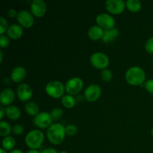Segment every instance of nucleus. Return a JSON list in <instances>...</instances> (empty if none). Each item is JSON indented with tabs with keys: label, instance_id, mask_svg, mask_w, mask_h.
Instances as JSON below:
<instances>
[{
	"label": "nucleus",
	"instance_id": "nucleus-13",
	"mask_svg": "<svg viewBox=\"0 0 153 153\" xmlns=\"http://www.w3.org/2000/svg\"><path fill=\"white\" fill-rule=\"evenodd\" d=\"M30 10L37 17H41L46 11V4L43 0H33L30 4Z\"/></svg>",
	"mask_w": 153,
	"mask_h": 153
},
{
	"label": "nucleus",
	"instance_id": "nucleus-18",
	"mask_svg": "<svg viewBox=\"0 0 153 153\" xmlns=\"http://www.w3.org/2000/svg\"><path fill=\"white\" fill-rule=\"evenodd\" d=\"M104 30L99 25H94L88 31V35L92 40H98L102 38L104 34Z\"/></svg>",
	"mask_w": 153,
	"mask_h": 153
},
{
	"label": "nucleus",
	"instance_id": "nucleus-9",
	"mask_svg": "<svg viewBox=\"0 0 153 153\" xmlns=\"http://www.w3.org/2000/svg\"><path fill=\"white\" fill-rule=\"evenodd\" d=\"M106 10L113 14H120L124 10L126 2L123 0H107L105 3Z\"/></svg>",
	"mask_w": 153,
	"mask_h": 153
},
{
	"label": "nucleus",
	"instance_id": "nucleus-17",
	"mask_svg": "<svg viewBox=\"0 0 153 153\" xmlns=\"http://www.w3.org/2000/svg\"><path fill=\"white\" fill-rule=\"evenodd\" d=\"M119 30L117 28H115V27L113 28H111V29L105 30L104 34H103V37L102 38V40L105 43H111V42H113L114 40H115L117 38V37L119 36Z\"/></svg>",
	"mask_w": 153,
	"mask_h": 153
},
{
	"label": "nucleus",
	"instance_id": "nucleus-22",
	"mask_svg": "<svg viewBox=\"0 0 153 153\" xmlns=\"http://www.w3.org/2000/svg\"><path fill=\"white\" fill-rule=\"evenodd\" d=\"M61 103L67 108H72L76 105V99L71 95H64L61 97Z\"/></svg>",
	"mask_w": 153,
	"mask_h": 153
},
{
	"label": "nucleus",
	"instance_id": "nucleus-38",
	"mask_svg": "<svg viewBox=\"0 0 153 153\" xmlns=\"http://www.w3.org/2000/svg\"><path fill=\"white\" fill-rule=\"evenodd\" d=\"M0 56H1V58H0V62H2L3 61V52H2V50H0Z\"/></svg>",
	"mask_w": 153,
	"mask_h": 153
},
{
	"label": "nucleus",
	"instance_id": "nucleus-6",
	"mask_svg": "<svg viewBox=\"0 0 153 153\" xmlns=\"http://www.w3.org/2000/svg\"><path fill=\"white\" fill-rule=\"evenodd\" d=\"M90 61H91V64L97 69L105 70V69H107V67L109 64V58L108 55L100 52L92 54Z\"/></svg>",
	"mask_w": 153,
	"mask_h": 153
},
{
	"label": "nucleus",
	"instance_id": "nucleus-12",
	"mask_svg": "<svg viewBox=\"0 0 153 153\" xmlns=\"http://www.w3.org/2000/svg\"><path fill=\"white\" fill-rule=\"evenodd\" d=\"M32 89L28 84L22 83L16 88V95L20 101L27 102L32 97Z\"/></svg>",
	"mask_w": 153,
	"mask_h": 153
},
{
	"label": "nucleus",
	"instance_id": "nucleus-2",
	"mask_svg": "<svg viewBox=\"0 0 153 153\" xmlns=\"http://www.w3.org/2000/svg\"><path fill=\"white\" fill-rule=\"evenodd\" d=\"M125 79L127 83L131 85H142L146 79V73L141 67H130L126 73Z\"/></svg>",
	"mask_w": 153,
	"mask_h": 153
},
{
	"label": "nucleus",
	"instance_id": "nucleus-11",
	"mask_svg": "<svg viewBox=\"0 0 153 153\" xmlns=\"http://www.w3.org/2000/svg\"><path fill=\"white\" fill-rule=\"evenodd\" d=\"M102 90L99 85L93 84L88 86L85 91V97L88 102H95L101 96Z\"/></svg>",
	"mask_w": 153,
	"mask_h": 153
},
{
	"label": "nucleus",
	"instance_id": "nucleus-25",
	"mask_svg": "<svg viewBox=\"0 0 153 153\" xmlns=\"http://www.w3.org/2000/svg\"><path fill=\"white\" fill-rule=\"evenodd\" d=\"M101 77L103 81L106 82H108L112 80L113 79V73L108 69H105L102 71L101 73Z\"/></svg>",
	"mask_w": 153,
	"mask_h": 153
},
{
	"label": "nucleus",
	"instance_id": "nucleus-10",
	"mask_svg": "<svg viewBox=\"0 0 153 153\" xmlns=\"http://www.w3.org/2000/svg\"><path fill=\"white\" fill-rule=\"evenodd\" d=\"M16 20L18 21L19 25L24 28H30L34 22L32 13L26 10H22L18 12Z\"/></svg>",
	"mask_w": 153,
	"mask_h": 153
},
{
	"label": "nucleus",
	"instance_id": "nucleus-1",
	"mask_svg": "<svg viewBox=\"0 0 153 153\" xmlns=\"http://www.w3.org/2000/svg\"><path fill=\"white\" fill-rule=\"evenodd\" d=\"M65 127L61 123L52 124L46 131V136L50 143L54 145H59L65 138Z\"/></svg>",
	"mask_w": 153,
	"mask_h": 153
},
{
	"label": "nucleus",
	"instance_id": "nucleus-31",
	"mask_svg": "<svg viewBox=\"0 0 153 153\" xmlns=\"http://www.w3.org/2000/svg\"><path fill=\"white\" fill-rule=\"evenodd\" d=\"M145 49L147 51V52L153 54V37L148 39L145 45Z\"/></svg>",
	"mask_w": 153,
	"mask_h": 153
},
{
	"label": "nucleus",
	"instance_id": "nucleus-16",
	"mask_svg": "<svg viewBox=\"0 0 153 153\" xmlns=\"http://www.w3.org/2000/svg\"><path fill=\"white\" fill-rule=\"evenodd\" d=\"M23 34V28L20 25L18 24H11L7 30V34L8 37L16 40V39L21 37Z\"/></svg>",
	"mask_w": 153,
	"mask_h": 153
},
{
	"label": "nucleus",
	"instance_id": "nucleus-27",
	"mask_svg": "<svg viewBox=\"0 0 153 153\" xmlns=\"http://www.w3.org/2000/svg\"><path fill=\"white\" fill-rule=\"evenodd\" d=\"M66 130V134L70 136H73L74 134H76L78 131L77 127L75 125H73V124H69L67 126L65 127Z\"/></svg>",
	"mask_w": 153,
	"mask_h": 153
},
{
	"label": "nucleus",
	"instance_id": "nucleus-23",
	"mask_svg": "<svg viewBox=\"0 0 153 153\" xmlns=\"http://www.w3.org/2000/svg\"><path fill=\"white\" fill-rule=\"evenodd\" d=\"M126 6L130 11L135 13L141 9V2L139 0H128L126 1Z\"/></svg>",
	"mask_w": 153,
	"mask_h": 153
},
{
	"label": "nucleus",
	"instance_id": "nucleus-29",
	"mask_svg": "<svg viewBox=\"0 0 153 153\" xmlns=\"http://www.w3.org/2000/svg\"><path fill=\"white\" fill-rule=\"evenodd\" d=\"M7 21L6 19H4L3 16L0 17V34H4V32H6L8 28L7 27Z\"/></svg>",
	"mask_w": 153,
	"mask_h": 153
},
{
	"label": "nucleus",
	"instance_id": "nucleus-36",
	"mask_svg": "<svg viewBox=\"0 0 153 153\" xmlns=\"http://www.w3.org/2000/svg\"><path fill=\"white\" fill-rule=\"evenodd\" d=\"M10 153H24L22 152L21 149H13V150H11L10 152Z\"/></svg>",
	"mask_w": 153,
	"mask_h": 153
},
{
	"label": "nucleus",
	"instance_id": "nucleus-4",
	"mask_svg": "<svg viewBox=\"0 0 153 153\" xmlns=\"http://www.w3.org/2000/svg\"><path fill=\"white\" fill-rule=\"evenodd\" d=\"M45 91L49 97L58 99L64 96L65 85H64V84L59 81H52L46 85Z\"/></svg>",
	"mask_w": 153,
	"mask_h": 153
},
{
	"label": "nucleus",
	"instance_id": "nucleus-24",
	"mask_svg": "<svg viewBox=\"0 0 153 153\" xmlns=\"http://www.w3.org/2000/svg\"><path fill=\"white\" fill-rule=\"evenodd\" d=\"M12 127L10 123L5 121H1L0 123V135L1 137H7L11 132Z\"/></svg>",
	"mask_w": 153,
	"mask_h": 153
},
{
	"label": "nucleus",
	"instance_id": "nucleus-19",
	"mask_svg": "<svg viewBox=\"0 0 153 153\" xmlns=\"http://www.w3.org/2000/svg\"><path fill=\"white\" fill-rule=\"evenodd\" d=\"M5 115L12 120H16L20 117L21 111L16 105H9L5 108Z\"/></svg>",
	"mask_w": 153,
	"mask_h": 153
},
{
	"label": "nucleus",
	"instance_id": "nucleus-34",
	"mask_svg": "<svg viewBox=\"0 0 153 153\" xmlns=\"http://www.w3.org/2000/svg\"><path fill=\"white\" fill-rule=\"evenodd\" d=\"M40 153H58L57 152V150L54 148H46V149H44L43 151H42Z\"/></svg>",
	"mask_w": 153,
	"mask_h": 153
},
{
	"label": "nucleus",
	"instance_id": "nucleus-41",
	"mask_svg": "<svg viewBox=\"0 0 153 153\" xmlns=\"http://www.w3.org/2000/svg\"><path fill=\"white\" fill-rule=\"evenodd\" d=\"M151 133H152V137H153V127H152V131H151Z\"/></svg>",
	"mask_w": 153,
	"mask_h": 153
},
{
	"label": "nucleus",
	"instance_id": "nucleus-30",
	"mask_svg": "<svg viewBox=\"0 0 153 153\" xmlns=\"http://www.w3.org/2000/svg\"><path fill=\"white\" fill-rule=\"evenodd\" d=\"M12 131L14 134L16 135H20L23 133L24 131V128L22 127V126H21L20 124H16L13 126V128H12Z\"/></svg>",
	"mask_w": 153,
	"mask_h": 153
},
{
	"label": "nucleus",
	"instance_id": "nucleus-26",
	"mask_svg": "<svg viewBox=\"0 0 153 153\" xmlns=\"http://www.w3.org/2000/svg\"><path fill=\"white\" fill-rule=\"evenodd\" d=\"M50 114L53 120H58L63 116L64 112H63L62 109H61L60 108H54Z\"/></svg>",
	"mask_w": 153,
	"mask_h": 153
},
{
	"label": "nucleus",
	"instance_id": "nucleus-33",
	"mask_svg": "<svg viewBox=\"0 0 153 153\" xmlns=\"http://www.w3.org/2000/svg\"><path fill=\"white\" fill-rule=\"evenodd\" d=\"M17 14H18V12L16 11L15 9H13V8H10L9 9L8 11H7V15H8L9 17H16L17 16Z\"/></svg>",
	"mask_w": 153,
	"mask_h": 153
},
{
	"label": "nucleus",
	"instance_id": "nucleus-39",
	"mask_svg": "<svg viewBox=\"0 0 153 153\" xmlns=\"http://www.w3.org/2000/svg\"><path fill=\"white\" fill-rule=\"evenodd\" d=\"M0 153H7V152L3 148H1V149H0Z\"/></svg>",
	"mask_w": 153,
	"mask_h": 153
},
{
	"label": "nucleus",
	"instance_id": "nucleus-3",
	"mask_svg": "<svg viewBox=\"0 0 153 153\" xmlns=\"http://www.w3.org/2000/svg\"><path fill=\"white\" fill-rule=\"evenodd\" d=\"M44 140V134L40 130L34 129L26 134L25 142L26 146L31 149H37L42 146Z\"/></svg>",
	"mask_w": 153,
	"mask_h": 153
},
{
	"label": "nucleus",
	"instance_id": "nucleus-20",
	"mask_svg": "<svg viewBox=\"0 0 153 153\" xmlns=\"http://www.w3.org/2000/svg\"><path fill=\"white\" fill-rule=\"evenodd\" d=\"M25 110L26 113L30 116H34L40 113V108L34 102H28L25 105Z\"/></svg>",
	"mask_w": 153,
	"mask_h": 153
},
{
	"label": "nucleus",
	"instance_id": "nucleus-28",
	"mask_svg": "<svg viewBox=\"0 0 153 153\" xmlns=\"http://www.w3.org/2000/svg\"><path fill=\"white\" fill-rule=\"evenodd\" d=\"M10 43V39L8 37L4 34H1L0 35V46L1 49H5Z\"/></svg>",
	"mask_w": 153,
	"mask_h": 153
},
{
	"label": "nucleus",
	"instance_id": "nucleus-21",
	"mask_svg": "<svg viewBox=\"0 0 153 153\" xmlns=\"http://www.w3.org/2000/svg\"><path fill=\"white\" fill-rule=\"evenodd\" d=\"M1 145L4 150H11L16 145V140L11 136H7L3 138L2 141H1Z\"/></svg>",
	"mask_w": 153,
	"mask_h": 153
},
{
	"label": "nucleus",
	"instance_id": "nucleus-8",
	"mask_svg": "<svg viewBox=\"0 0 153 153\" xmlns=\"http://www.w3.org/2000/svg\"><path fill=\"white\" fill-rule=\"evenodd\" d=\"M97 23L99 26L102 27L104 29L108 30L111 28H114L115 25V19L111 15L105 13H100L96 18Z\"/></svg>",
	"mask_w": 153,
	"mask_h": 153
},
{
	"label": "nucleus",
	"instance_id": "nucleus-5",
	"mask_svg": "<svg viewBox=\"0 0 153 153\" xmlns=\"http://www.w3.org/2000/svg\"><path fill=\"white\" fill-rule=\"evenodd\" d=\"M84 86L83 81L79 77H73L69 79L65 85V91L69 95H76L82 90Z\"/></svg>",
	"mask_w": 153,
	"mask_h": 153
},
{
	"label": "nucleus",
	"instance_id": "nucleus-35",
	"mask_svg": "<svg viewBox=\"0 0 153 153\" xmlns=\"http://www.w3.org/2000/svg\"><path fill=\"white\" fill-rule=\"evenodd\" d=\"M4 114H5V108L3 106H0V117L1 119H2Z\"/></svg>",
	"mask_w": 153,
	"mask_h": 153
},
{
	"label": "nucleus",
	"instance_id": "nucleus-14",
	"mask_svg": "<svg viewBox=\"0 0 153 153\" xmlns=\"http://www.w3.org/2000/svg\"><path fill=\"white\" fill-rule=\"evenodd\" d=\"M15 100L14 91L10 88L2 90L0 94V102L2 105H10Z\"/></svg>",
	"mask_w": 153,
	"mask_h": 153
},
{
	"label": "nucleus",
	"instance_id": "nucleus-40",
	"mask_svg": "<svg viewBox=\"0 0 153 153\" xmlns=\"http://www.w3.org/2000/svg\"><path fill=\"white\" fill-rule=\"evenodd\" d=\"M58 153H68V152H67V151H65V150H62V151H60V152Z\"/></svg>",
	"mask_w": 153,
	"mask_h": 153
},
{
	"label": "nucleus",
	"instance_id": "nucleus-32",
	"mask_svg": "<svg viewBox=\"0 0 153 153\" xmlns=\"http://www.w3.org/2000/svg\"><path fill=\"white\" fill-rule=\"evenodd\" d=\"M144 87L148 92L153 94V79L146 80L144 83Z\"/></svg>",
	"mask_w": 153,
	"mask_h": 153
},
{
	"label": "nucleus",
	"instance_id": "nucleus-7",
	"mask_svg": "<svg viewBox=\"0 0 153 153\" xmlns=\"http://www.w3.org/2000/svg\"><path fill=\"white\" fill-rule=\"evenodd\" d=\"M52 116L49 113L46 111L40 112L37 115L34 117L33 123L36 126L40 128H49L52 123Z\"/></svg>",
	"mask_w": 153,
	"mask_h": 153
},
{
	"label": "nucleus",
	"instance_id": "nucleus-15",
	"mask_svg": "<svg viewBox=\"0 0 153 153\" xmlns=\"http://www.w3.org/2000/svg\"><path fill=\"white\" fill-rule=\"evenodd\" d=\"M26 76V70L22 67H16L10 73V79L13 82L19 83L23 82Z\"/></svg>",
	"mask_w": 153,
	"mask_h": 153
},
{
	"label": "nucleus",
	"instance_id": "nucleus-37",
	"mask_svg": "<svg viewBox=\"0 0 153 153\" xmlns=\"http://www.w3.org/2000/svg\"><path fill=\"white\" fill-rule=\"evenodd\" d=\"M26 153H40L37 149H29Z\"/></svg>",
	"mask_w": 153,
	"mask_h": 153
},
{
	"label": "nucleus",
	"instance_id": "nucleus-42",
	"mask_svg": "<svg viewBox=\"0 0 153 153\" xmlns=\"http://www.w3.org/2000/svg\"><path fill=\"white\" fill-rule=\"evenodd\" d=\"M152 61H153V56H152Z\"/></svg>",
	"mask_w": 153,
	"mask_h": 153
}]
</instances>
